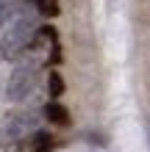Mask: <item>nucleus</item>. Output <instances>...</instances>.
<instances>
[{
    "instance_id": "nucleus-1",
    "label": "nucleus",
    "mask_w": 150,
    "mask_h": 152,
    "mask_svg": "<svg viewBox=\"0 0 150 152\" xmlns=\"http://www.w3.org/2000/svg\"><path fill=\"white\" fill-rule=\"evenodd\" d=\"M36 33H39V28H36V17H33L31 11H22V14L6 28L3 39H0V56H3L6 61L22 58V53L33 44Z\"/></svg>"
},
{
    "instance_id": "nucleus-2",
    "label": "nucleus",
    "mask_w": 150,
    "mask_h": 152,
    "mask_svg": "<svg viewBox=\"0 0 150 152\" xmlns=\"http://www.w3.org/2000/svg\"><path fill=\"white\" fill-rule=\"evenodd\" d=\"M36 86V64H20L14 66V72L8 75V86H6V97L11 102H22L25 97L33 91Z\"/></svg>"
},
{
    "instance_id": "nucleus-3",
    "label": "nucleus",
    "mask_w": 150,
    "mask_h": 152,
    "mask_svg": "<svg viewBox=\"0 0 150 152\" xmlns=\"http://www.w3.org/2000/svg\"><path fill=\"white\" fill-rule=\"evenodd\" d=\"M31 124H33V119L28 113H11V116H6L3 124H0V147H14L17 141L31 130Z\"/></svg>"
},
{
    "instance_id": "nucleus-4",
    "label": "nucleus",
    "mask_w": 150,
    "mask_h": 152,
    "mask_svg": "<svg viewBox=\"0 0 150 152\" xmlns=\"http://www.w3.org/2000/svg\"><path fill=\"white\" fill-rule=\"evenodd\" d=\"M45 119L47 122H53V124H69V111L64 108L61 102H47L45 105Z\"/></svg>"
},
{
    "instance_id": "nucleus-5",
    "label": "nucleus",
    "mask_w": 150,
    "mask_h": 152,
    "mask_svg": "<svg viewBox=\"0 0 150 152\" xmlns=\"http://www.w3.org/2000/svg\"><path fill=\"white\" fill-rule=\"evenodd\" d=\"M56 149V138L45 130H36L33 133V152H53Z\"/></svg>"
},
{
    "instance_id": "nucleus-6",
    "label": "nucleus",
    "mask_w": 150,
    "mask_h": 152,
    "mask_svg": "<svg viewBox=\"0 0 150 152\" xmlns=\"http://www.w3.org/2000/svg\"><path fill=\"white\" fill-rule=\"evenodd\" d=\"M47 91H50L53 100L64 94V77H61L58 72H50V77H47Z\"/></svg>"
},
{
    "instance_id": "nucleus-7",
    "label": "nucleus",
    "mask_w": 150,
    "mask_h": 152,
    "mask_svg": "<svg viewBox=\"0 0 150 152\" xmlns=\"http://www.w3.org/2000/svg\"><path fill=\"white\" fill-rule=\"evenodd\" d=\"M39 8V14L45 17H58V0H33Z\"/></svg>"
},
{
    "instance_id": "nucleus-8",
    "label": "nucleus",
    "mask_w": 150,
    "mask_h": 152,
    "mask_svg": "<svg viewBox=\"0 0 150 152\" xmlns=\"http://www.w3.org/2000/svg\"><path fill=\"white\" fill-rule=\"evenodd\" d=\"M17 11V0H0V25H6Z\"/></svg>"
}]
</instances>
